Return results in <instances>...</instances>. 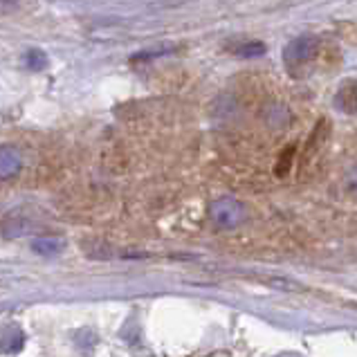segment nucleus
<instances>
[{"label":"nucleus","instance_id":"nucleus-1","mask_svg":"<svg viewBox=\"0 0 357 357\" xmlns=\"http://www.w3.org/2000/svg\"><path fill=\"white\" fill-rule=\"evenodd\" d=\"M319 47H321L319 40L314 36H301L297 40H292V43L285 47V66H288V70L294 77H297L299 68L310 70L319 56Z\"/></svg>","mask_w":357,"mask_h":357},{"label":"nucleus","instance_id":"nucleus-2","mask_svg":"<svg viewBox=\"0 0 357 357\" xmlns=\"http://www.w3.org/2000/svg\"><path fill=\"white\" fill-rule=\"evenodd\" d=\"M209 216L218 227L234 229V227H241L243 222L248 220V207L236 198H220L216 202H211Z\"/></svg>","mask_w":357,"mask_h":357},{"label":"nucleus","instance_id":"nucleus-3","mask_svg":"<svg viewBox=\"0 0 357 357\" xmlns=\"http://www.w3.org/2000/svg\"><path fill=\"white\" fill-rule=\"evenodd\" d=\"M23 344H25V335L20 328H16V326H12V328H5L3 333H0V353L14 355V353H18L20 349H23Z\"/></svg>","mask_w":357,"mask_h":357},{"label":"nucleus","instance_id":"nucleus-4","mask_svg":"<svg viewBox=\"0 0 357 357\" xmlns=\"http://www.w3.org/2000/svg\"><path fill=\"white\" fill-rule=\"evenodd\" d=\"M20 169V155L12 146L0 149V178H12Z\"/></svg>","mask_w":357,"mask_h":357},{"label":"nucleus","instance_id":"nucleus-5","mask_svg":"<svg viewBox=\"0 0 357 357\" xmlns=\"http://www.w3.org/2000/svg\"><path fill=\"white\" fill-rule=\"evenodd\" d=\"M337 108L340 110H346V113H355L357 110V81H346V84L340 88L337 97Z\"/></svg>","mask_w":357,"mask_h":357},{"label":"nucleus","instance_id":"nucleus-6","mask_svg":"<svg viewBox=\"0 0 357 357\" xmlns=\"http://www.w3.org/2000/svg\"><path fill=\"white\" fill-rule=\"evenodd\" d=\"M32 250L50 257V254H59L61 250H63V241L61 238H36L32 243Z\"/></svg>","mask_w":357,"mask_h":357},{"label":"nucleus","instance_id":"nucleus-7","mask_svg":"<svg viewBox=\"0 0 357 357\" xmlns=\"http://www.w3.org/2000/svg\"><path fill=\"white\" fill-rule=\"evenodd\" d=\"M25 66L32 68V70H43L47 66V56L45 52H40V50H27L25 52Z\"/></svg>","mask_w":357,"mask_h":357},{"label":"nucleus","instance_id":"nucleus-8","mask_svg":"<svg viewBox=\"0 0 357 357\" xmlns=\"http://www.w3.org/2000/svg\"><path fill=\"white\" fill-rule=\"evenodd\" d=\"M14 9H18L16 0H0V14H9V12H14Z\"/></svg>","mask_w":357,"mask_h":357},{"label":"nucleus","instance_id":"nucleus-9","mask_svg":"<svg viewBox=\"0 0 357 357\" xmlns=\"http://www.w3.org/2000/svg\"><path fill=\"white\" fill-rule=\"evenodd\" d=\"M277 357H303V355H299V353H281Z\"/></svg>","mask_w":357,"mask_h":357}]
</instances>
